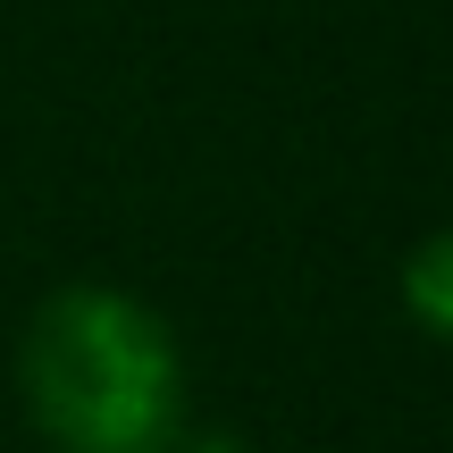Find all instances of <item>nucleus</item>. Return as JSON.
Here are the masks:
<instances>
[{"label": "nucleus", "mask_w": 453, "mask_h": 453, "mask_svg": "<svg viewBox=\"0 0 453 453\" xmlns=\"http://www.w3.org/2000/svg\"><path fill=\"white\" fill-rule=\"evenodd\" d=\"M168 453H243V437H226V428H194V420H185V437L168 445Z\"/></svg>", "instance_id": "7ed1b4c3"}, {"label": "nucleus", "mask_w": 453, "mask_h": 453, "mask_svg": "<svg viewBox=\"0 0 453 453\" xmlns=\"http://www.w3.org/2000/svg\"><path fill=\"white\" fill-rule=\"evenodd\" d=\"M395 294H403V311H411V327H420V336L453 344V226H437V235H420V243L403 252Z\"/></svg>", "instance_id": "f03ea898"}, {"label": "nucleus", "mask_w": 453, "mask_h": 453, "mask_svg": "<svg viewBox=\"0 0 453 453\" xmlns=\"http://www.w3.org/2000/svg\"><path fill=\"white\" fill-rule=\"evenodd\" d=\"M17 395L50 453H168L185 437V353L127 286H59L17 336Z\"/></svg>", "instance_id": "f257e3e1"}]
</instances>
